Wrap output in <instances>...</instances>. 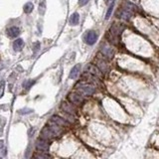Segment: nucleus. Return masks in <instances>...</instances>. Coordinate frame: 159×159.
<instances>
[{
  "label": "nucleus",
  "instance_id": "423d86ee",
  "mask_svg": "<svg viewBox=\"0 0 159 159\" xmlns=\"http://www.w3.org/2000/svg\"><path fill=\"white\" fill-rule=\"evenodd\" d=\"M36 149L38 151H42V152H48L50 149V143L48 142V140L46 139H38L36 142Z\"/></svg>",
  "mask_w": 159,
  "mask_h": 159
},
{
  "label": "nucleus",
  "instance_id": "4468645a",
  "mask_svg": "<svg viewBox=\"0 0 159 159\" xmlns=\"http://www.w3.org/2000/svg\"><path fill=\"white\" fill-rule=\"evenodd\" d=\"M19 34H20L19 28L18 27H15V26H13V27H10L7 30V35L9 37H11V38H16Z\"/></svg>",
  "mask_w": 159,
  "mask_h": 159
},
{
  "label": "nucleus",
  "instance_id": "f8f14e48",
  "mask_svg": "<svg viewBox=\"0 0 159 159\" xmlns=\"http://www.w3.org/2000/svg\"><path fill=\"white\" fill-rule=\"evenodd\" d=\"M101 51L102 53V55L105 56V57H108V58H110V57H113V49L111 48L110 46H108V45H104V46H102V49H101Z\"/></svg>",
  "mask_w": 159,
  "mask_h": 159
},
{
  "label": "nucleus",
  "instance_id": "0eeeda50",
  "mask_svg": "<svg viewBox=\"0 0 159 159\" xmlns=\"http://www.w3.org/2000/svg\"><path fill=\"white\" fill-rule=\"evenodd\" d=\"M61 108L63 110L65 113H69L72 116H76V108L74 107V105L72 102H63L61 105Z\"/></svg>",
  "mask_w": 159,
  "mask_h": 159
},
{
  "label": "nucleus",
  "instance_id": "7ed1b4c3",
  "mask_svg": "<svg viewBox=\"0 0 159 159\" xmlns=\"http://www.w3.org/2000/svg\"><path fill=\"white\" fill-rule=\"evenodd\" d=\"M77 90L79 91L82 96H93L96 92L95 86H93V85H91L89 83H83L82 85H80V86H77Z\"/></svg>",
  "mask_w": 159,
  "mask_h": 159
},
{
  "label": "nucleus",
  "instance_id": "6e6552de",
  "mask_svg": "<svg viewBox=\"0 0 159 159\" xmlns=\"http://www.w3.org/2000/svg\"><path fill=\"white\" fill-rule=\"evenodd\" d=\"M54 137H56V135L52 131V129L49 127V125L45 126L42 129V131H41V138H43V139L50 140V139H53Z\"/></svg>",
  "mask_w": 159,
  "mask_h": 159
},
{
  "label": "nucleus",
  "instance_id": "9b49d317",
  "mask_svg": "<svg viewBox=\"0 0 159 159\" xmlns=\"http://www.w3.org/2000/svg\"><path fill=\"white\" fill-rule=\"evenodd\" d=\"M81 69H82V65L81 64H77L76 66H74L72 68V70H71L70 72V79L72 80H76L77 78L79 77L80 75V72H81Z\"/></svg>",
  "mask_w": 159,
  "mask_h": 159
},
{
  "label": "nucleus",
  "instance_id": "1a4fd4ad",
  "mask_svg": "<svg viewBox=\"0 0 159 159\" xmlns=\"http://www.w3.org/2000/svg\"><path fill=\"white\" fill-rule=\"evenodd\" d=\"M51 121H53L56 124L62 126V127H68V126H70V122L68 121L66 119H64V117H61L59 116H53L51 117Z\"/></svg>",
  "mask_w": 159,
  "mask_h": 159
},
{
  "label": "nucleus",
  "instance_id": "aec40b11",
  "mask_svg": "<svg viewBox=\"0 0 159 159\" xmlns=\"http://www.w3.org/2000/svg\"><path fill=\"white\" fill-rule=\"evenodd\" d=\"M4 90H5V83H4V81H2L1 83H0V99H1L2 96H3Z\"/></svg>",
  "mask_w": 159,
  "mask_h": 159
},
{
  "label": "nucleus",
  "instance_id": "39448f33",
  "mask_svg": "<svg viewBox=\"0 0 159 159\" xmlns=\"http://www.w3.org/2000/svg\"><path fill=\"white\" fill-rule=\"evenodd\" d=\"M68 99L70 102H72L75 105H80L84 102V98L82 96L81 93H71L68 96Z\"/></svg>",
  "mask_w": 159,
  "mask_h": 159
},
{
  "label": "nucleus",
  "instance_id": "ddd939ff",
  "mask_svg": "<svg viewBox=\"0 0 159 159\" xmlns=\"http://www.w3.org/2000/svg\"><path fill=\"white\" fill-rule=\"evenodd\" d=\"M23 47H24V41H23V39L18 38V39H16L15 41H14L13 49L15 50V51H17V52L21 51V50L23 49Z\"/></svg>",
  "mask_w": 159,
  "mask_h": 159
},
{
  "label": "nucleus",
  "instance_id": "dca6fc26",
  "mask_svg": "<svg viewBox=\"0 0 159 159\" xmlns=\"http://www.w3.org/2000/svg\"><path fill=\"white\" fill-rule=\"evenodd\" d=\"M23 9H24V12H25V13L29 14V13H31L32 11H33L34 5H33V3H31V2H28V3H26V4L24 5Z\"/></svg>",
  "mask_w": 159,
  "mask_h": 159
},
{
  "label": "nucleus",
  "instance_id": "f03ea898",
  "mask_svg": "<svg viewBox=\"0 0 159 159\" xmlns=\"http://www.w3.org/2000/svg\"><path fill=\"white\" fill-rule=\"evenodd\" d=\"M125 5H126L125 7L121 8V9L119 11V14H117V15H119L120 19L128 21V20L133 16V8H130V7L134 6V5H132L131 3H129V2H126Z\"/></svg>",
  "mask_w": 159,
  "mask_h": 159
},
{
  "label": "nucleus",
  "instance_id": "6ab92c4d",
  "mask_svg": "<svg viewBox=\"0 0 159 159\" xmlns=\"http://www.w3.org/2000/svg\"><path fill=\"white\" fill-rule=\"evenodd\" d=\"M34 84H35V81H27V82H25V83L23 84V87H24L25 89L29 90L32 86H33Z\"/></svg>",
  "mask_w": 159,
  "mask_h": 159
},
{
  "label": "nucleus",
  "instance_id": "9d476101",
  "mask_svg": "<svg viewBox=\"0 0 159 159\" xmlns=\"http://www.w3.org/2000/svg\"><path fill=\"white\" fill-rule=\"evenodd\" d=\"M87 72L90 74V75H92L93 77H96V78H99L102 75L101 73V69H99L98 67L93 66V65H88V68H87Z\"/></svg>",
  "mask_w": 159,
  "mask_h": 159
},
{
  "label": "nucleus",
  "instance_id": "f3484780",
  "mask_svg": "<svg viewBox=\"0 0 159 159\" xmlns=\"http://www.w3.org/2000/svg\"><path fill=\"white\" fill-rule=\"evenodd\" d=\"M35 158H49L50 155L48 154V152H42V151H38L35 153V154L33 155Z\"/></svg>",
  "mask_w": 159,
  "mask_h": 159
},
{
  "label": "nucleus",
  "instance_id": "f257e3e1",
  "mask_svg": "<svg viewBox=\"0 0 159 159\" xmlns=\"http://www.w3.org/2000/svg\"><path fill=\"white\" fill-rule=\"evenodd\" d=\"M123 30H124V26L119 24V23H114V24L111 25V27L108 30V34H110L113 41L116 42V41L120 40V37H121Z\"/></svg>",
  "mask_w": 159,
  "mask_h": 159
},
{
  "label": "nucleus",
  "instance_id": "20e7f679",
  "mask_svg": "<svg viewBox=\"0 0 159 159\" xmlns=\"http://www.w3.org/2000/svg\"><path fill=\"white\" fill-rule=\"evenodd\" d=\"M84 40L88 45L93 46V45H95L96 40H98V34H96V32L93 31V30L88 31L86 33V35H85Z\"/></svg>",
  "mask_w": 159,
  "mask_h": 159
},
{
  "label": "nucleus",
  "instance_id": "412c9836",
  "mask_svg": "<svg viewBox=\"0 0 159 159\" xmlns=\"http://www.w3.org/2000/svg\"><path fill=\"white\" fill-rule=\"evenodd\" d=\"M90 2V0H79V5L80 6H85Z\"/></svg>",
  "mask_w": 159,
  "mask_h": 159
},
{
  "label": "nucleus",
  "instance_id": "2eb2a0df",
  "mask_svg": "<svg viewBox=\"0 0 159 159\" xmlns=\"http://www.w3.org/2000/svg\"><path fill=\"white\" fill-rule=\"evenodd\" d=\"M80 22V14L79 13H73L70 17V24L72 26H76L78 25Z\"/></svg>",
  "mask_w": 159,
  "mask_h": 159
},
{
  "label": "nucleus",
  "instance_id": "5701e85b",
  "mask_svg": "<svg viewBox=\"0 0 159 159\" xmlns=\"http://www.w3.org/2000/svg\"><path fill=\"white\" fill-rule=\"evenodd\" d=\"M113 1H114V0H105V2L107 4H110V3H111Z\"/></svg>",
  "mask_w": 159,
  "mask_h": 159
},
{
  "label": "nucleus",
  "instance_id": "4be33fe9",
  "mask_svg": "<svg viewBox=\"0 0 159 159\" xmlns=\"http://www.w3.org/2000/svg\"><path fill=\"white\" fill-rule=\"evenodd\" d=\"M4 147V141L3 140H0V149L3 148Z\"/></svg>",
  "mask_w": 159,
  "mask_h": 159
},
{
  "label": "nucleus",
  "instance_id": "a211bd4d",
  "mask_svg": "<svg viewBox=\"0 0 159 159\" xmlns=\"http://www.w3.org/2000/svg\"><path fill=\"white\" fill-rule=\"evenodd\" d=\"M113 7H114V1H113L110 5V7H108V9L107 11V13H105V20L110 19V17L111 16V13H113Z\"/></svg>",
  "mask_w": 159,
  "mask_h": 159
}]
</instances>
